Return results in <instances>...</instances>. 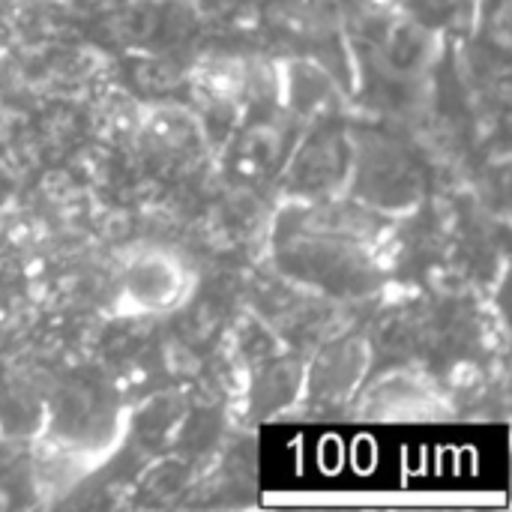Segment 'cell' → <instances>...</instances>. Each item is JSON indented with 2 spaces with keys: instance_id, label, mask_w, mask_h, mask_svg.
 Instances as JSON below:
<instances>
[]
</instances>
